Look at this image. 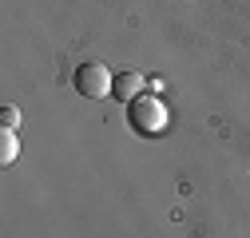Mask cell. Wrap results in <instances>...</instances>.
<instances>
[{
    "mask_svg": "<svg viewBox=\"0 0 250 238\" xmlns=\"http://www.w3.org/2000/svg\"><path fill=\"white\" fill-rule=\"evenodd\" d=\"M131 127L139 135H163L167 131V107L155 99V96L131 99Z\"/></svg>",
    "mask_w": 250,
    "mask_h": 238,
    "instance_id": "1",
    "label": "cell"
},
{
    "mask_svg": "<svg viewBox=\"0 0 250 238\" xmlns=\"http://www.w3.org/2000/svg\"><path fill=\"white\" fill-rule=\"evenodd\" d=\"M0 127L16 131V127H20V111H16V107H0Z\"/></svg>",
    "mask_w": 250,
    "mask_h": 238,
    "instance_id": "5",
    "label": "cell"
},
{
    "mask_svg": "<svg viewBox=\"0 0 250 238\" xmlns=\"http://www.w3.org/2000/svg\"><path fill=\"white\" fill-rule=\"evenodd\" d=\"M143 87H147V79H143L139 72H119V79L111 83V96L123 99V103H131V99L143 96Z\"/></svg>",
    "mask_w": 250,
    "mask_h": 238,
    "instance_id": "3",
    "label": "cell"
},
{
    "mask_svg": "<svg viewBox=\"0 0 250 238\" xmlns=\"http://www.w3.org/2000/svg\"><path fill=\"white\" fill-rule=\"evenodd\" d=\"M20 155V143H16V131H8V127H0V163H12Z\"/></svg>",
    "mask_w": 250,
    "mask_h": 238,
    "instance_id": "4",
    "label": "cell"
},
{
    "mask_svg": "<svg viewBox=\"0 0 250 238\" xmlns=\"http://www.w3.org/2000/svg\"><path fill=\"white\" fill-rule=\"evenodd\" d=\"M111 83H115V76H111L104 64H96V60L76 68V92H80V96H87V99L111 96Z\"/></svg>",
    "mask_w": 250,
    "mask_h": 238,
    "instance_id": "2",
    "label": "cell"
}]
</instances>
